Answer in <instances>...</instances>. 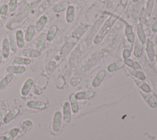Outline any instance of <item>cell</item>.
I'll return each instance as SVG.
<instances>
[{
  "mask_svg": "<svg viewBox=\"0 0 157 140\" xmlns=\"http://www.w3.org/2000/svg\"><path fill=\"white\" fill-rule=\"evenodd\" d=\"M140 8H141V5H139V4L137 5L134 7V10H133V12L132 13V15H131L132 19L136 20V19H137L139 17V15H140V14L141 13Z\"/></svg>",
  "mask_w": 157,
  "mask_h": 140,
  "instance_id": "obj_35",
  "label": "cell"
},
{
  "mask_svg": "<svg viewBox=\"0 0 157 140\" xmlns=\"http://www.w3.org/2000/svg\"><path fill=\"white\" fill-rule=\"evenodd\" d=\"M70 102L71 104V107L74 112H77L78 111V104L77 103L76 98L74 94H71L69 97Z\"/></svg>",
  "mask_w": 157,
  "mask_h": 140,
  "instance_id": "obj_32",
  "label": "cell"
},
{
  "mask_svg": "<svg viewBox=\"0 0 157 140\" xmlns=\"http://www.w3.org/2000/svg\"><path fill=\"white\" fill-rule=\"evenodd\" d=\"M10 44L7 38H4L2 41V53L3 58L6 59L9 57L10 53Z\"/></svg>",
  "mask_w": 157,
  "mask_h": 140,
  "instance_id": "obj_12",
  "label": "cell"
},
{
  "mask_svg": "<svg viewBox=\"0 0 157 140\" xmlns=\"http://www.w3.org/2000/svg\"><path fill=\"white\" fill-rule=\"evenodd\" d=\"M155 3L157 4V0H155Z\"/></svg>",
  "mask_w": 157,
  "mask_h": 140,
  "instance_id": "obj_51",
  "label": "cell"
},
{
  "mask_svg": "<svg viewBox=\"0 0 157 140\" xmlns=\"http://www.w3.org/2000/svg\"><path fill=\"white\" fill-rule=\"evenodd\" d=\"M8 5V8H9V11L10 12H12L14 11L18 5V0H9Z\"/></svg>",
  "mask_w": 157,
  "mask_h": 140,
  "instance_id": "obj_38",
  "label": "cell"
},
{
  "mask_svg": "<svg viewBox=\"0 0 157 140\" xmlns=\"http://www.w3.org/2000/svg\"><path fill=\"white\" fill-rule=\"evenodd\" d=\"M35 31H36V29H35L34 25L32 24L29 25L27 27L25 36H24L25 41L26 42H30L34 35Z\"/></svg>",
  "mask_w": 157,
  "mask_h": 140,
  "instance_id": "obj_14",
  "label": "cell"
},
{
  "mask_svg": "<svg viewBox=\"0 0 157 140\" xmlns=\"http://www.w3.org/2000/svg\"><path fill=\"white\" fill-rule=\"evenodd\" d=\"M137 35L139 38V41L142 43L144 44L146 41L145 38V35L144 33V31L143 29V27L141 24H138L137 27Z\"/></svg>",
  "mask_w": 157,
  "mask_h": 140,
  "instance_id": "obj_29",
  "label": "cell"
},
{
  "mask_svg": "<svg viewBox=\"0 0 157 140\" xmlns=\"http://www.w3.org/2000/svg\"><path fill=\"white\" fill-rule=\"evenodd\" d=\"M46 41H47L46 34L44 33H42L39 36V37H37V40L36 41V45H35L36 49L40 51L43 49Z\"/></svg>",
  "mask_w": 157,
  "mask_h": 140,
  "instance_id": "obj_13",
  "label": "cell"
},
{
  "mask_svg": "<svg viewBox=\"0 0 157 140\" xmlns=\"http://www.w3.org/2000/svg\"><path fill=\"white\" fill-rule=\"evenodd\" d=\"M135 81L136 82V84L145 91L146 92H149L150 91V88L149 87V86L146 84L145 82H142L140 80H135Z\"/></svg>",
  "mask_w": 157,
  "mask_h": 140,
  "instance_id": "obj_39",
  "label": "cell"
},
{
  "mask_svg": "<svg viewBox=\"0 0 157 140\" xmlns=\"http://www.w3.org/2000/svg\"><path fill=\"white\" fill-rule=\"evenodd\" d=\"M6 112H7V111L5 108H1L0 109V124L2 122V120L4 119L5 115H6Z\"/></svg>",
  "mask_w": 157,
  "mask_h": 140,
  "instance_id": "obj_42",
  "label": "cell"
},
{
  "mask_svg": "<svg viewBox=\"0 0 157 140\" xmlns=\"http://www.w3.org/2000/svg\"><path fill=\"white\" fill-rule=\"evenodd\" d=\"M104 76H105V72L104 71H102V70L99 71L98 72V74H96V76L94 77V80H93L92 85L94 87H96L99 86L100 85V84L101 83L102 80H103Z\"/></svg>",
  "mask_w": 157,
  "mask_h": 140,
  "instance_id": "obj_23",
  "label": "cell"
},
{
  "mask_svg": "<svg viewBox=\"0 0 157 140\" xmlns=\"http://www.w3.org/2000/svg\"><path fill=\"white\" fill-rule=\"evenodd\" d=\"M105 17L104 15L100 17L93 25V26L91 27V28L89 29L86 36V42L87 44V45H90L91 42V40L94 37L95 34L98 33V31L99 29V28L102 25V23H103Z\"/></svg>",
  "mask_w": 157,
  "mask_h": 140,
  "instance_id": "obj_2",
  "label": "cell"
},
{
  "mask_svg": "<svg viewBox=\"0 0 157 140\" xmlns=\"http://www.w3.org/2000/svg\"><path fill=\"white\" fill-rule=\"evenodd\" d=\"M125 34H126V38L128 39V41L131 44H133L134 42L135 36H134V34L133 33V31H132V29L131 26L129 25H126Z\"/></svg>",
  "mask_w": 157,
  "mask_h": 140,
  "instance_id": "obj_20",
  "label": "cell"
},
{
  "mask_svg": "<svg viewBox=\"0 0 157 140\" xmlns=\"http://www.w3.org/2000/svg\"><path fill=\"white\" fill-rule=\"evenodd\" d=\"M118 18V16L112 15L102 25L101 29L99 30L97 35L94 37L93 42L95 44H99L107 35V34L111 29L112 26L117 21Z\"/></svg>",
  "mask_w": 157,
  "mask_h": 140,
  "instance_id": "obj_1",
  "label": "cell"
},
{
  "mask_svg": "<svg viewBox=\"0 0 157 140\" xmlns=\"http://www.w3.org/2000/svg\"><path fill=\"white\" fill-rule=\"evenodd\" d=\"M0 140H7V138L4 136H0Z\"/></svg>",
  "mask_w": 157,
  "mask_h": 140,
  "instance_id": "obj_48",
  "label": "cell"
},
{
  "mask_svg": "<svg viewBox=\"0 0 157 140\" xmlns=\"http://www.w3.org/2000/svg\"><path fill=\"white\" fill-rule=\"evenodd\" d=\"M75 8L73 6H69L66 12V20L67 23H71L74 20Z\"/></svg>",
  "mask_w": 157,
  "mask_h": 140,
  "instance_id": "obj_16",
  "label": "cell"
},
{
  "mask_svg": "<svg viewBox=\"0 0 157 140\" xmlns=\"http://www.w3.org/2000/svg\"><path fill=\"white\" fill-rule=\"evenodd\" d=\"M61 120V113L59 111H57L55 113L53 123H52V128L53 131H58L59 129Z\"/></svg>",
  "mask_w": 157,
  "mask_h": 140,
  "instance_id": "obj_9",
  "label": "cell"
},
{
  "mask_svg": "<svg viewBox=\"0 0 157 140\" xmlns=\"http://www.w3.org/2000/svg\"><path fill=\"white\" fill-rule=\"evenodd\" d=\"M90 26V25H87L85 23H80L72 32L71 33L72 38L76 40H78L80 38V37H82L85 34V33L88 29Z\"/></svg>",
  "mask_w": 157,
  "mask_h": 140,
  "instance_id": "obj_3",
  "label": "cell"
},
{
  "mask_svg": "<svg viewBox=\"0 0 157 140\" xmlns=\"http://www.w3.org/2000/svg\"><path fill=\"white\" fill-rule=\"evenodd\" d=\"M47 20H48V18L45 15H41L39 18V19L37 20V21H36V23L34 25L36 31L37 32L40 31L44 28L45 25H46Z\"/></svg>",
  "mask_w": 157,
  "mask_h": 140,
  "instance_id": "obj_10",
  "label": "cell"
},
{
  "mask_svg": "<svg viewBox=\"0 0 157 140\" xmlns=\"http://www.w3.org/2000/svg\"><path fill=\"white\" fill-rule=\"evenodd\" d=\"M8 40L10 44V48L12 51L15 52L17 50V42H16V38H15V34L11 31L8 34Z\"/></svg>",
  "mask_w": 157,
  "mask_h": 140,
  "instance_id": "obj_19",
  "label": "cell"
},
{
  "mask_svg": "<svg viewBox=\"0 0 157 140\" xmlns=\"http://www.w3.org/2000/svg\"><path fill=\"white\" fill-rule=\"evenodd\" d=\"M124 63L126 64H127L128 66L132 67L134 69H140V65L138 64V63H137L136 61H133L131 59H125L124 60Z\"/></svg>",
  "mask_w": 157,
  "mask_h": 140,
  "instance_id": "obj_34",
  "label": "cell"
},
{
  "mask_svg": "<svg viewBox=\"0 0 157 140\" xmlns=\"http://www.w3.org/2000/svg\"><path fill=\"white\" fill-rule=\"evenodd\" d=\"M34 84L33 79L31 78H28L24 82L21 89V94L22 96H26L29 93L33 85Z\"/></svg>",
  "mask_w": 157,
  "mask_h": 140,
  "instance_id": "obj_5",
  "label": "cell"
},
{
  "mask_svg": "<svg viewBox=\"0 0 157 140\" xmlns=\"http://www.w3.org/2000/svg\"><path fill=\"white\" fill-rule=\"evenodd\" d=\"M56 64L55 61H50L48 64L46 66V69L48 71V72H52L55 68H56Z\"/></svg>",
  "mask_w": 157,
  "mask_h": 140,
  "instance_id": "obj_40",
  "label": "cell"
},
{
  "mask_svg": "<svg viewBox=\"0 0 157 140\" xmlns=\"http://www.w3.org/2000/svg\"><path fill=\"white\" fill-rule=\"evenodd\" d=\"M18 133V128H13L10 130L9 134L10 135L11 137L13 138L15 136H16V135H17Z\"/></svg>",
  "mask_w": 157,
  "mask_h": 140,
  "instance_id": "obj_44",
  "label": "cell"
},
{
  "mask_svg": "<svg viewBox=\"0 0 157 140\" xmlns=\"http://www.w3.org/2000/svg\"><path fill=\"white\" fill-rule=\"evenodd\" d=\"M156 61H157V55H156Z\"/></svg>",
  "mask_w": 157,
  "mask_h": 140,
  "instance_id": "obj_52",
  "label": "cell"
},
{
  "mask_svg": "<svg viewBox=\"0 0 157 140\" xmlns=\"http://www.w3.org/2000/svg\"><path fill=\"white\" fill-rule=\"evenodd\" d=\"M8 10H9L8 5L6 4H4L0 7V14L2 15H6Z\"/></svg>",
  "mask_w": 157,
  "mask_h": 140,
  "instance_id": "obj_41",
  "label": "cell"
},
{
  "mask_svg": "<svg viewBox=\"0 0 157 140\" xmlns=\"http://www.w3.org/2000/svg\"><path fill=\"white\" fill-rule=\"evenodd\" d=\"M129 72H130L133 76H134L135 77H137V78L139 79L144 80V79H145V75H144L142 72L137 71H135L134 69H129Z\"/></svg>",
  "mask_w": 157,
  "mask_h": 140,
  "instance_id": "obj_37",
  "label": "cell"
},
{
  "mask_svg": "<svg viewBox=\"0 0 157 140\" xmlns=\"http://www.w3.org/2000/svg\"><path fill=\"white\" fill-rule=\"evenodd\" d=\"M20 112V109L17 107H13L12 109H11L4 117L3 119V122L5 123H8L10 122L13 118H15L18 114Z\"/></svg>",
  "mask_w": 157,
  "mask_h": 140,
  "instance_id": "obj_6",
  "label": "cell"
},
{
  "mask_svg": "<svg viewBox=\"0 0 157 140\" xmlns=\"http://www.w3.org/2000/svg\"><path fill=\"white\" fill-rule=\"evenodd\" d=\"M2 58H3V56H2V51H1V49H0V65H1V63H2Z\"/></svg>",
  "mask_w": 157,
  "mask_h": 140,
  "instance_id": "obj_47",
  "label": "cell"
},
{
  "mask_svg": "<svg viewBox=\"0 0 157 140\" xmlns=\"http://www.w3.org/2000/svg\"><path fill=\"white\" fill-rule=\"evenodd\" d=\"M94 95V92L91 91H85L77 93L75 96L77 99H85L89 98Z\"/></svg>",
  "mask_w": 157,
  "mask_h": 140,
  "instance_id": "obj_31",
  "label": "cell"
},
{
  "mask_svg": "<svg viewBox=\"0 0 157 140\" xmlns=\"http://www.w3.org/2000/svg\"><path fill=\"white\" fill-rule=\"evenodd\" d=\"M25 0H18V4H21Z\"/></svg>",
  "mask_w": 157,
  "mask_h": 140,
  "instance_id": "obj_49",
  "label": "cell"
},
{
  "mask_svg": "<svg viewBox=\"0 0 157 140\" xmlns=\"http://www.w3.org/2000/svg\"><path fill=\"white\" fill-rule=\"evenodd\" d=\"M27 106L31 109H43L45 107L46 104L42 101H29L27 104Z\"/></svg>",
  "mask_w": 157,
  "mask_h": 140,
  "instance_id": "obj_15",
  "label": "cell"
},
{
  "mask_svg": "<svg viewBox=\"0 0 157 140\" xmlns=\"http://www.w3.org/2000/svg\"><path fill=\"white\" fill-rule=\"evenodd\" d=\"M142 43L139 41L137 40L136 41V44L134 45V55L136 57L139 58L141 56L142 52Z\"/></svg>",
  "mask_w": 157,
  "mask_h": 140,
  "instance_id": "obj_27",
  "label": "cell"
},
{
  "mask_svg": "<svg viewBox=\"0 0 157 140\" xmlns=\"http://www.w3.org/2000/svg\"><path fill=\"white\" fill-rule=\"evenodd\" d=\"M58 32V27L56 25H52L50 26L49 29L46 34V39L48 41H52L55 37Z\"/></svg>",
  "mask_w": 157,
  "mask_h": 140,
  "instance_id": "obj_22",
  "label": "cell"
},
{
  "mask_svg": "<svg viewBox=\"0 0 157 140\" xmlns=\"http://www.w3.org/2000/svg\"><path fill=\"white\" fill-rule=\"evenodd\" d=\"M78 48H77V49H75L71 54V57H70V60H69V63H70V65L71 66H74L75 62H76V60H77V58L78 57V51H79V49H78Z\"/></svg>",
  "mask_w": 157,
  "mask_h": 140,
  "instance_id": "obj_33",
  "label": "cell"
},
{
  "mask_svg": "<svg viewBox=\"0 0 157 140\" xmlns=\"http://www.w3.org/2000/svg\"><path fill=\"white\" fill-rule=\"evenodd\" d=\"M69 6V2L67 1H63L54 6L53 7V11L55 13H59L64 11Z\"/></svg>",
  "mask_w": 157,
  "mask_h": 140,
  "instance_id": "obj_18",
  "label": "cell"
},
{
  "mask_svg": "<svg viewBox=\"0 0 157 140\" xmlns=\"http://www.w3.org/2000/svg\"><path fill=\"white\" fill-rule=\"evenodd\" d=\"M34 93L37 94V95H39V94L41 93V91H40V90H39V88H35L34 89Z\"/></svg>",
  "mask_w": 157,
  "mask_h": 140,
  "instance_id": "obj_46",
  "label": "cell"
},
{
  "mask_svg": "<svg viewBox=\"0 0 157 140\" xmlns=\"http://www.w3.org/2000/svg\"><path fill=\"white\" fill-rule=\"evenodd\" d=\"M22 55L26 57L37 58L41 55L40 51L34 49H25L22 51Z\"/></svg>",
  "mask_w": 157,
  "mask_h": 140,
  "instance_id": "obj_8",
  "label": "cell"
},
{
  "mask_svg": "<svg viewBox=\"0 0 157 140\" xmlns=\"http://www.w3.org/2000/svg\"><path fill=\"white\" fill-rule=\"evenodd\" d=\"M63 119L66 122H69L71 119L70 106L67 102H66L63 106Z\"/></svg>",
  "mask_w": 157,
  "mask_h": 140,
  "instance_id": "obj_24",
  "label": "cell"
},
{
  "mask_svg": "<svg viewBox=\"0 0 157 140\" xmlns=\"http://www.w3.org/2000/svg\"><path fill=\"white\" fill-rule=\"evenodd\" d=\"M131 55V50H128V49H125L123 50V56L124 58V59H127L129 58V56Z\"/></svg>",
  "mask_w": 157,
  "mask_h": 140,
  "instance_id": "obj_43",
  "label": "cell"
},
{
  "mask_svg": "<svg viewBox=\"0 0 157 140\" xmlns=\"http://www.w3.org/2000/svg\"><path fill=\"white\" fill-rule=\"evenodd\" d=\"M15 38H16V42L17 45L20 49L23 48L25 46V37L24 34L22 30L18 29L16 31L15 33Z\"/></svg>",
  "mask_w": 157,
  "mask_h": 140,
  "instance_id": "obj_11",
  "label": "cell"
},
{
  "mask_svg": "<svg viewBox=\"0 0 157 140\" xmlns=\"http://www.w3.org/2000/svg\"><path fill=\"white\" fill-rule=\"evenodd\" d=\"M147 53H148L150 60L152 61L155 56V52H154V49H153V42L150 40H148V42H147Z\"/></svg>",
  "mask_w": 157,
  "mask_h": 140,
  "instance_id": "obj_30",
  "label": "cell"
},
{
  "mask_svg": "<svg viewBox=\"0 0 157 140\" xmlns=\"http://www.w3.org/2000/svg\"><path fill=\"white\" fill-rule=\"evenodd\" d=\"M6 71L8 73L11 74H21L26 71V67L22 65H11L8 66L6 68Z\"/></svg>",
  "mask_w": 157,
  "mask_h": 140,
  "instance_id": "obj_4",
  "label": "cell"
},
{
  "mask_svg": "<svg viewBox=\"0 0 157 140\" xmlns=\"http://www.w3.org/2000/svg\"><path fill=\"white\" fill-rule=\"evenodd\" d=\"M153 3H154V0H148L147 2V5L145 10L146 14L148 17H150L151 15L152 10H153Z\"/></svg>",
  "mask_w": 157,
  "mask_h": 140,
  "instance_id": "obj_36",
  "label": "cell"
},
{
  "mask_svg": "<svg viewBox=\"0 0 157 140\" xmlns=\"http://www.w3.org/2000/svg\"><path fill=\"white\" fill-rule=\"evenodd\" d=\"M151 30L153 32H157V20L154 23V24L152 25Z\"/></svg>",
  "mask_w": 157,
  "mask_h": 140,
  "instance_id": "obj_45",
  "label": "cell"
},
{
  "mask_svg": "<svg viewBox=\"0 0 157 140\" xmlns=\"http://www.w3.org/2000/svg\"><path fill=\"white\" fill-rule=\"evenodd\" d=\"M14 77V74L11 73H9L6 76H4L0 81V89H3L6 88L12 81Z\"/></svg>",
  "mask_w": 157,
  "mask_h": 140,
  "instance_id": "obj_17",
  "label": "cell"
},
{
  "mask_svg": "<svg viewBox=\"0 0 157 140\" xmlns=\"http://www.w3.org/2000/svg\"><path fill=\"white\" fill-rule=\"evenodd\" d=\"M77 41V40L72 38V40L68 41L67 42H66V44L63 46V47L62 49V52H61V55L63 58H64L68 54V53L71 51L72 48L76 44Z\"/></svg>",
  "mask_w": 157,
  "mask_h": 140,
  "instance_id": "obj_7",
  "label": "cell"
},
{
  "mask_svg": "<svg viewBox=\"0 0 157 140\" xmlns=\"http://www.w3.org/2000/svg\"><path fill=\"white\" fill-rule=\"evenodd\" d=\"M124 66V62L121 60H119L115 62H113L111 64H110L107 66V70L109 72H113L115 71H117V69H119L120 68H122Z\"/></svg>",
  "mask_w": 157,
  "mask_h": 140,
  "instance_id": "obj_25",
  "label": "cell"
},
{
  "mask_svg": "<svg viewBox=\"0 0 157 140\" xmlns=\"http://www.w3.org/2000/svg\"><path fill=\"white\" fill-rule=\"evenodd\" d=\"M33 125L32 122L31 120H27L26 121H25L20 126V128H18V134L19 136H21L22 134H23L28 129H29Z\"/></svg>",
  "mask_w": 157,
  "mask_h": 140,
  "instance_id": "obj_21",
  "label": "cell"
},
{
  "mask_svg": "<svg viewBox=\"0 0 157 140\" xmlns=\"http://www.w3.org/2000/svg\"><path fill=\"white\" fill-rule=\"evenodd\" d=\"M31 62V60L28 58L17 57L13 60V63L17 65H27L30 64Z\"/></svg>",
  "mask_w": 157,
  "mask_h": 140,
  "instance_id": "obj_26",
  "label": "cell"
},
{
  "mask_svg": "<svg viewBox=\"0 0 157 140\" xmlns=\"http://www.w3.org/2000/svg\"><path fill=\"white\" fill-rule=\"evenodd\" d=\"M156 42L157 43V36H156Z\"/></svg>",
  "mask_w": 157,
  "mask_h": 140,
  "instance_id": "obj_50",
  "label": "cell"
},
{
  "mask_svg": "<svg viewBox=\"0 0 157 140\" xmlns=\"http://www.w3.org/2000/svg\"><path fill=\"white\" fill-rule=\"evenodd\" d=\"M58 0H47L45 1L42 6H40L37 9V14H41L45 10H47L53 2L57 1Z\"/></svg>",
  "mask_w": 157,
  "mask_h": 140,
  "instance_id": "obj_28",
  "label": "cell"
}]
</instances>
